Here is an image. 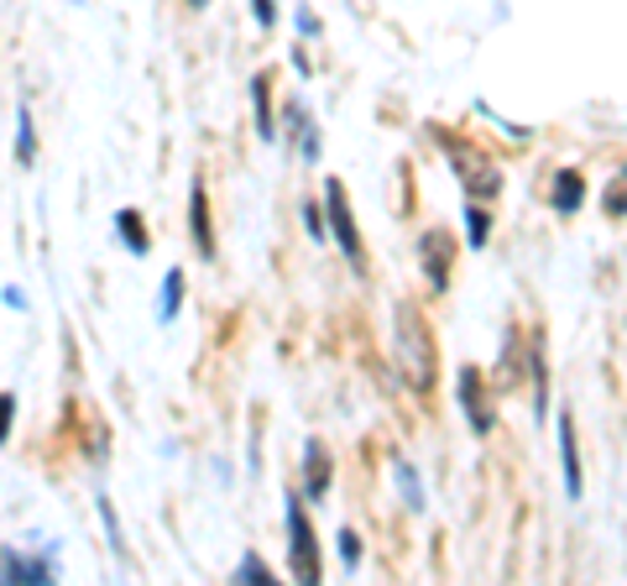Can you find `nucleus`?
Wrapping results in <instances>:
<instances>
[{
    "label": "nucleus",
    "instance_id": "obj_1",
    "mask_svg": "<svg viewBox=\"0 0 627 586\" xmlns=\"http://www.w3.org/2000/svg\"><path fill=\"white\" fill-rule=\"evenodd\" d=\"M392 351H398V372L408 378V388L429 393L440 357H434V335H429V320L419 304H398L392 310Z\"/></svg>",
    "mask_w": 627,
    "mask_h": 586
},
{
    "label": "nucleus",
    "instance_id": "obj_2",
    "mask_svg": "<svg viewBox=\"0 0 627 586\" xmlns=\"http://www.w3.org/2000/svg\"><path fill=\"white\" fill-rule=\"evenodd\" d=\"M288 535H293V576L298 582H320V550H314V529L298 502H288Z\"/></svg>",
    "mask_w": 627,
    "mask_h": 586
},
{
    "label": "nucleus",
    "instance_id": "obj_3",
    "mask_svg": "<svg viewBox=\"0 0 627 586\" xmlns=\"http://www.w3.org/2000/svg\"><path fill=\"white\" fill-rule=\"evenodd\" d=\"M324 199H330V215H335L340 252H345V257H356V262H361V236H356V225H351V209H345V189H340L335 178L324 184Z\"/></svg>",
    "mask_w": 627,
    "mask_h": 586
},
{
    "label": "nucleus",
    "instance_id": "obj_4",
    "mask_svg": "<svg viewBox=\"0 0 627 586\" xmlns=\"http://www.w3.org/2000/svg\"><path fill=\"white\" fill-rule=\"evenodd\" d=\"M460 398H466V409H471L476 430H492V403H487V393H476V372L460 378Z\"/></svg>",
    "mask_w": 627,
    "mask_h": 586
},
{
    "label": "nucleus",
    "instance_id": "obj_5",
    "mask_svg": "<svg viewBox=\"0 0 627 586\" xmlns=\"http://www.w3.org/2000/svg\"><path fill=\"white\" fill-rule=\"evenodd\" d=\"M560 450H565V487H570V498H580V466H576V424H570V414L560 419Z\"/></svg>",
    "mask_w": 627,
    "mask_h": 586
},
{
    "label": "nucleus",
    "instance_id": "obj_6",
    "mask_svg": "<svg viewBox=\"0 0 627 586\" xmlns=\"http://www.w3.org/2000/svg\"><path fill=\"white\" fill-rule=\"evenodd\" d=\"M194 236H199V252L215 257V236H209V209H204V184H194Z\"/></svg>",
    "mask_w": 627,
    "mask_h": 586
},
{
    "label": "nucleus",
    "instance_id": "obj_7",
    "mask_svg": "<svg viewBox=\"0 0 627 586\" xmlns=\"http://www.w3.org/2000/svg\"><path fill=\"white\" fill-rule=\"evenodd\" d=\"M324 482H330V461H324V450L314 446L308 450V498H324Z\"/></svg>",
    "mask_w": 627,
    "mask_h": 586
},
{
    "label": "nucleus",
    "instance_id": "obj_8",
    "mask_svg": "<svg viewBox=\"0 0 627 586\" xmlns=\"http://www.w3.org/2000/svg\"><path fill=\"white\" fill-rule=\"evenodd\" d=\"M178 289H184V273H168V283H163V320L178 314Z\"/></svg>",
    "mask_w": 627,
    "mask_h": 586
},
{
    "label": "nucleus",
    "instance_id": "obj_9",
    "mask_svg": "<svg viewBox=\"0 0 627 586\" xmlns=\"http://www.w3.org/2000/svg\"><path fill=\"white\" fill-rule=\"evenodd\" d=\"M256 116H262V137H272V110H267V79H256Z\"/></svg>",
    "mask_w": 627,
    "mask_h": 586
},
{
    "label": "nucleus",
    "instance_id": "obj_10",
    "mask_svg": "<svg viewBox=\"0 0 627 586\" xmlns=\"http://www.w3.org/2000/svg\"><path fill=\"white\" fill-rule=\"evenodd\" d=\"M120 236L131 242V252H147V242H141V225H136V215H120Z\"/></svg>",
    "mask_w": 627,
    "mask_h": 586
},
{
    "label": "nucleus",
    "instance_id": "obj_11",
    "mask_svg": "<svg viewBox=\"0 0 627 586\" xmlns=\"http://www.w3.org/2000/svg\"><path fill=\"white\" fill-rule=\"evenodd\" d=\"M576 199H580V178L570 173V178H560V209H576Z\"/></svg>",
    "mask_w": 627,
    "mask_h": 586
},
{
    "label": "nucleus",
    "instance_id": "obj_12",
    "mask_svg": "<svg viewBox=\"0 0 627 586\" xmlns=\"http://www.w3.org/2000/svg\"><path fill=\"white\" fill-rule=\"evenodd\" d=\"M241 582H262V576H267V570H262V560H256V555H246V560H241V570H236Z\"/></svg>",
    "mask_w": 627,
    "mask_h": 586
}]
</instances>
